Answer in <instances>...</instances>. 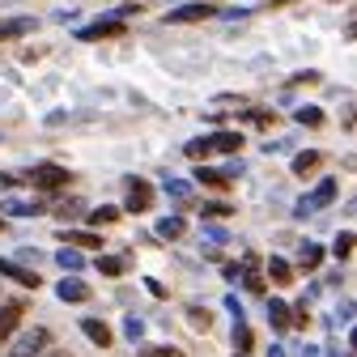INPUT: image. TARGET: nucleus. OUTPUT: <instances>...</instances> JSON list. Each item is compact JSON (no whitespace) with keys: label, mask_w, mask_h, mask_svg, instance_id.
I'll return each instance as SVG.
<instances>
[{"label":"nucleus","mask_w":357,"mask_h":357,"mask_svg":"<svg viewBox=\"0 0 357 357\" xmlns=\"http://www.w3.org/2000/svg\"><path fill=\"white\" fill-rule=\"evenodd\" d=\"M336 200V178H319V183H315V192H306L302 200H298V217H310V213H319V208H328Z\"/></svg>","instance_id":"f257e3e1"},{"label":"nucleus","mask_w":357,"mask_h":357,"mask_svg":"<svg viewBox=\"0 0 357 357\" xmlns=\"http://www.w3.org/2000/svg\"><path fill=\"white\" fill-rule=\"evenodd\" d=\"M47 349H52V332L47 328H30V332H22L13 340V353L9 357H43Z\"/></svg>","instance_id":"f03ea898"},{"label":"nucleus","mask_w":357,"mask_h":357,"mask_svg":"<svg viewBox=\"0 0 357 357\" xmlns=\"http://www.w3.org/2000/svg\"><path fill=\"white\" fill-rule=\"evenodd\" d=\"M26 178H30L34 188H43V192H56V188L68 183V166H60V162H38Z\"/></svg>","instance_id":"7ed1b4c3"},{"label":"nucleus","mask_w":357,"mask_h":357,"mask_svg":"<svg viewBox=\"0 0 357 357\" xmlns=\"http://www.w3.org/2000/svg\"><path fill=\"white\" fill-rule=\"evenodd\" d=\"M115 34H123V22H119V17H98V22H89V26H81V30H77V38H81V43L115 38Z\"/></svg>","instance_id":"20e7f679"},{"label":"nucleus","mask_w":357,"mask_h":357,"mask_svg":"<svg viewBox=\"0 0 357 357\" xmlns=\"http://www.w3.org/2000/svg\"><path fill=\"white\" fill-rule=\"evenodd\" d=\"M153 204V188L145 183V178H128V200H123V208L128 213H145Z\"/></svg>","instance_id":"39448f33"},{"label":"nucleus","mask_w":357,"mask_h":357,"mask_svg":"<svg viewBox=\"0 0 357 357\" xmlns=\"http://www.w3.org/2000/svg\"><path fill=\"white\" fill-rule=\"evenodd\" d=\"M22 319H26V302H5V306H0V344L13 340Z\"/></svg>","instance_id":"423d86ee"},{"label":"nucleus","mask_w":357,"mask_h":357,"mask_svg":"<svg viewBox=\"0 0 357 357\" xmlns=\"http://www.w3.org/2000/svg\"><path fill=\"white\" fill-rule=\"evenodd\" d=\"M204 17H213V5H208V0H200V5H178V9H170V13H166V26L204 22Z\"/></svg>","instance_id":"0eeeda50"},{"label":"nucleus","mask_w":357,"mask_h":357,"mask_svg":"<svg viewBox=\"0 0 357 357\" xmlns=\"http://www.w3.org/2000/svg\"><path fill=\"white\" fill-rule=\"evenodd\" d=\"M56 298H60L64 306H81V302H89V285H85L81 277H64V281L56 285Z\"/></svg>","instance_id":"6e6552de"},{"label":"nucleus","mask_w":357,"mask_h":357,"mask_svg":"<svg viewBox=\"0 0 357 357\" xmlns=\"http://www.w3.org/2000/svg\"><path fill=\"white\" fill-rule=\"evenodd\" d=\"M0 277L17 281L22 289H38V273H34V268H22L17 259H0Z\"/></svg>","instance_id":"1a4fd4ad"},{"label":"nucleus","mask_w":357,"mask_h":357,"mask_svg":"<svg viewBox=\"0 0 357 357\" xmlns=\"http://www.w3.org/2000/svg\"><path fill=\"white\" fill-rule=\"evenodd\" d=\"M38 213H47L43 200H17V196L0 200V217H38Z\"/></svg>","instance_id":"9d476101"},{"label":"nucleus","mask_w":357,"mask_h":357,"mask_svg":"<svg viewBox=\"0 0 357 357\" xmlns=\"http://www.w3.org/2000/svg\"><path fill=\"white\" fill-rule=\"evenodd\" d=\"M268 324H273V332H289L294 328V315H289V306L281 298H268Z\"/></svg>","instance_id":"9b49d317"},{"label":"nucleus","mask_w":357,"mask_h":357,"mask_svg":"<svg viewBox=\"0 0 357 357\" xmlns=\"http://www.w3.org/2000/svg\"><path fill=\"white\" fill-rule=\"evenodd\" d=\"M60 243L64 247L73 243V251H81V247L94 251V247H102V234H94V230H60Z\"/></svg>","instance_id":"f8f14e48"},{"label":"nucleus","mask_w":357,"mask_h":357,"mask_svg":"<svg viewBox=\"0 0 357 357\" xmlns=\"http://www.w3.org/2000/svg\"><path fill=\"white\" fill-rule=\"evenodd\" d=\"M243 149V132H217L208 137V153H238Z\"/></svg>","instance_id":"ddd939ff"},{"label":"nucleus","mask_w":357,"mask_h":357,"mask_svg":"<svg viewBox=\"0 0 357 357\" xmlns=\"http://www.w3.org/2000/svg\"><path fill=\"white\" fill-rule=\"evenodd\" d=\"M34 17H5L0 22V38H22V34H34Z\"/></svg>","instance_id":"4468645a"},{"label":"nucleus","mask_w":357,"mask_h":357,"mask_svg":"<svg viewBox=\"0 0 357 357\" xmlns=\"http://www.w3.org/2000/svg\"><path fill=\"white\" fill-rule=\"evenodd\" d=\"M81 332H85L89 344H102V349L111 344V328H107L102 319H81Z\"/></svg>","instance_id":"2eb2a0df"},{"label":"nucleus","mask_w":357,"mask_h":357,"mask_svg":"<svg viewBox=\"0 0 357 357\" xmlns=\"http://www.w3.org/2000/svg\"><path fill=\"white\" fill-rule=\"evenodd\" d=\"M183 234H188V221L178 217V213H174V217H162V221H158V238H170V243H174V238H183Z\"/></svg>","instance_id":"dca6fc26"},{"label":"nucleus","mask_w":357,"mask_h":357,"mask_svg":"<svg viewBox=\"0 0 357 357\" xmlns=\"http://www.w3.org/2000/svg\"><path fill=\"white\" fill-rule=\"evenodd\" d=\"M319 162H324V153H319V149H306V153H298V158H294V174H298V178L315 174V170H319Z\"/></svg>","instance_id":"f3484780"},{"label":"nucleus","mask_w":357,"mask_h":357,"mask_svg":"<svg viewBox=\"0 0 357 357\" xmlns=\"http://www.w3.org/2000/svg\"><path fill=\"white\" fill-rule=\"evenodd\" d=\"M268 277H273V285H289V281H294V268H289V259L273 255V259H268Z\"/></svg>","instance_id":"a211bd4d"},{"label":"nucleus","mask_w":357,"mask_h":357,"mask_svg":"<svg viewBox=\"0 0 357 357\" xmlns=\"http://www.w3.org/2000/svg\"><path fill=\"white\" fill-rule=\"evenodd\" d=\"M56 264L64 268V273H68V277H77V273H81V268H85V259H81V251H73V247H60V251H56Z\"/></svg>","instance_id":"6ab92c4d"},{"label":"nucleus","mask_w":357,"mask_h":357,"mask_svg":"<svg viewBox=\"0 0 357 357\" xmlns=\"http://www.w3.org/2000/svg\"><path fill=\"white\" fill-rule=\"evenodd\" d=\"M94 268H98L102 277H123V268H128V264H123L119 255H98V259H94Z\"/></svg>","instance_id":"aec40b11"},{"label":"nucleus","mask_w":357,"mask_h":357,"mask_svg":"<svg viewBox=\"0 0 357 357\" xmlns=\"http://www.w3.org/2000/svg\"><path fill=\"white\" fill-rule=\"evenodd\" d=\"M319 264H324V247L319 243H302V268H306V273H315Z\"/></svg>","instance_id":"412c9836"},{"label":"nucleus","mask_w":357,"mask_h":357,"mask_svg":"<svg viewBox=\"0 0 357 357\" xmlns=\"http://www.w3.org/2000/svg\"><path fill=\"white\" fill-rule=\"evenodd\" d=\"M238 273H243V285L251 289V294H264V277L255 273V259L247 255V268H238Z\"/></svg>","instance_id":"4be33fe9"},{"label":"nucleus","mask_w":357,"mask_h":357,"mask_svg":"<svg viewBox=\"0 0 357 357\" xmlns=\"http://www.w3.org/2000/svg\"><path fill=\"white\" fill-rule=\"evenodd\" d=\"M119 221V208L115 204H102V208H89V226H111Z\"/></svg>","instance_id":"5701e85b"},{"label":"nucleus","mask_w":357,"mask_h":357,"mask_svg":"<svg viewBox=\"0 0 357 357\" xmlns=\"http://www.w3.org/2000/svg\"><path fill=\"white\" fill-rule=\"evenodd\" d=\"M123 336H128L132 344H141V340H145V319H141V315H128V319H123Z\"/></svg>","instance_id":"b1692460"},{"label":"nucleus","mask_w":357,"mask_h":357,"mask_svg":"<svg viewBox=\"0 0 357 357\" xmlns=\"http://www.w3.org/2000/svg\"><path fill=\"white\" fill-rule=\"evenodd\" d=\"M294 119H298L302 128H319V123H324V111H319V107H298Z\"/></svg>","instance_id":"393cba45"},{"label":"nucleus","mask_w":357,"mask_h":357,"mask_svg":"<svg viewBox=\"0 0 357 357\" xmlns=\"http://www.w3.org/2000/svg\"><path fill=\"white\" fill-rule=\"evenodd\" d=\"M166 196H174V200H192V183H188V178H170V174H166Z\"/></svg>","instance_id":"a878e982"},{"label":"nucleus","mask_w":357,"mask_h":357,"mask_svg":"<svg viewBox=\"0 0 357 357\" xmlns=\"http://www.w3.org/2000/svg\"><path fill=\"white\" fill-rule=\"evenodd\" d=\"M196 178H200V183H208V188H230V178L221 174V170H208V166H200Z\"/></svg>","instance_id":"bb28decb"},{"label":"nucleus","mask_w":357,"mask_h":357,"mask_svg":"<svg viewBox=\"0 0 357 357\" xmlns=\"http://www.w3.org/2000/svg\"><path fill=\"white\" fill-rule=\"evenodd\" d=\"M332 255H336V259H349V255H353V230H340V238L332 243Z\"/></svg>","instance_id":"cd10ccee"},{"label":"nucleus","mask_w":357,"mask_h":357,"mask_svg":"<svg viewBox=\"0 0 357 357\" xmlns=\"http://www.w3.org/2000/svg\"><path fill=\"white\" fill-rule=\"evenodd\" d=\"M56 213H60L64 221H73V217H81V213H85V204H81V200H64V204H60Z\"/></svg>","instance_id":"c85d7f7f"},{"label":"nucleus","mask_w":357,"mask_h":357,"mask_svg":"<svg viewBox=\"0 0 357 357\" xmlns=\"http://www.w3.org/2000/svg\"><path fill=\"white\" fill-rule=\"evenodd\" d=\"M200 213H204V217H230L234 208H230V204H221V200H208V204H204Z\"/></svg>","instance_id":"c756f323"},{"label":"nucleus","mask_w":357,"mask_h":357,"mask_svg":"<svg viewBox=\"0 0 357 357\" xmlns=\"http://www.w3.org/2000/svg\"><path fill=\"white\" fill-rule=\"evenodd\" d=\"M145 357H188V353L174 344H158V349H145Z\"/></svg>","instance_id":"7c9ffc66"},{"label":"nucleus","mask_w":357,"mask_h":357,"mask_svg":"<svg viewBox=\"0 0 357 357\" xmlns=\"http://www.w3.org/2000/svg\"><path fill=\"white\" fill-rule=\"evenodd\" d=\"M234 349H238V353H251V332H247L243 324H238V332H234Z\"/></svg>","instance_id":"2f4dec72"},{"label":"nucleus","mask_w":357,"mask_h":357,"mask_svg":"<svg viewBox=\"0 0 357 357\" xmlns=\"http://www.w3.org/2000/svg\"><path fill=\"white\" fill-rule=\"evenodd\" d=\"M188 319H192V324L204 332V328H208V310H200V306H188Z\"/></svg>","instance_id":"473e14b6"},{"label":"nucleus","mask_w":357,"mask_h":357,"mask_svg":"<svg viewBox=\"0 0 357 357\" xmlns=\"http://www.w3.org/2000/svg\"><path fill=\"white\" fill-rule=\"evenodd\" d=\"M204 238H208V243H230V230H221V226H204Z\"/></svg>","instance_id":"72a5a7b5"},{"label":"nucleus","mask_w":357,"mask_h":357,"mask_svg":"<svg viewBox=\"0 0 357 357\" xmlns=\"http://www.w3.org/2000/svg\"><path fill=\"white\" fill-rule=\"evenodd\" d=\"M188 158H208V137L192 141V145H188Z\"/></svg>","instance_id":"f704fd0d"},{"label":"nucleus","mask_w":357,"mask_h":357,"mask_svg":"<svg viewBox=\"0 0 357 357\" xmlns=\"http://www.w3.org/2000/svg\"><path fill=\"white\" fill-rule=\"evenodd\" d=\"M226 310H230V315L243 324V306H238V298H226Z\"/></svg>","instance_id":"c9c22d12"},{"label":"nucleus","mask_w":357,"mask_h":357,"mask_svg":"<svg viewBox=\"0 0 357 357\" xmlns=\"http://www.w3.org/2000/svg\"><path fill=\"white\" fill-rule=\"evenodd\" d=\"M247 119L251 123H273V115H268V111H247Z\"/></svg>","instance_id":"e433bc0d"},{"label":"nucleus","mask_w":357,"mask_h":357,"mask_svg":"<svg viewBox=\"0 0 357 357\" xmlns=\"http://www.w3.org/2000/svg\"><path fill=\"white\" fill-rule=\"evenodd\" d=\"M17 259H30V264H38V259H43V251H38V247H26V251H22Z\"/></svg>","instance_id":"4c0bfd02"},{"label":"nucleus","mask_w":357,"mask_h":357,"mask_svg":"<svg viewBox=\"0 0 357 357\" xmlns=\"http://www.w3.org/2000/svg\"><path fill=\"white\" fill-rule=\"evenodd\" d=\"M268 357H285V349H281V344H273V349H268Z\"/></svg>","instance_id":"58836bf2"},{"label":"nucleus","mask_w":357,"mask_h":357,"mask_svg":"<svg viewBox=\"0 0 357 357\" xmlns=\"http://www.w3.org/2000/svg\"><path fill=\"white\" fill-rule=\"evenodd\" d=\"M328 357H340V353H336V349H328Z\"/></svg>","instance_id":"ea45409f"},{"label":"nucleus","mask_w":357,"mask_h":357,"mask_svg":"<svg viewBox=\"0 0 357 357\" xmlns=\"http://www.w3.org/2000/svg\"><path fill=\"white\" fill-rule=\"evenodd\" d=\"M47 357H68V353H47Z\"/></svg>","instance_id":"a19ab883"},{"label":"nucleus","mask_w":357,"mask_h":357,"mask_svg":"<svg viewBox=\"0 0 357 357\" xmlns=\"http://www.w3.org/2000/svg\"><path fill=\"white\" fill-rule=\"evenodd\" d=\"M273 5H289V0H273Z\"/></svg>","instance_id":"79ce46f5"},{"label":"nucleus","mask_w":357,"mask_h":357,"mask_svg":"<svg viewBox=\"0 0 357 357\" xmlns=\"http://www.w3.org/2000/svg\"><path fill=\"white\" fill-rule=\"evenodd\" d=\"M0 230H5V217H0Z\"/></svg>","instance_id":"37998d69"}]
</instances>
